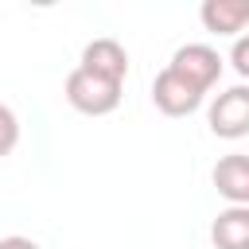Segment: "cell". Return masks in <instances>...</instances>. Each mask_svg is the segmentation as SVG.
<instances>
[{
	"mask_svg": "<svg viewBox=\"0 0 249 249\" xmlns=\"http://www.w3.org/2000/svg\"><path fill=\"white\" fill-rule=\"evenodd\" d=\"M206 31L214 35H237L249 23V0H206L198 8Z\"/></svg>",
	"mask_w": 249,
	"mask_h": 249,
	"instance_id": "cell-7",
	"label": "cell"
},
{
	"mask_svg": "<svg viewBox=\"0 0 249 249\" xmlns=\"http://www.w3.org/2000/svg\"><path fill=\"white\" fill-rule=\"evenodd\" d=\"M82 70L97 74V78H109V82H124L128 74V54L117 39H93L86 43L82 51Z\"/></svg>",
	"mask_w": 249,
	"mask_h": 249,
	"instance_id": "cell-5",
	"label": "cell"
},
{
	"mask_svg": "<svg viewBox=\"0 0 249 249\" xmlns=\"http://www.w3.org/2000/svg\"><path fill=\"white\" fill-rule=\"evenodd\" d=\"M16 144H19V121H16V113L0 101V156H8Z\"/></svg>",
	"mask_w": 249,
	"mask_h": 249,
	"instance_id": "cell-9",
	"label": "cell"
},
{
	"mask_svg": "<svg viewBox=\"0 0 249 249\" xmlns=\"http://www.w3.org/2000/svg\"><path fill=\"white\" fill-rule=\"evenodd\" d=\"M202 97H206V93H202L198 86H191L187 78H179L171 66L160 70L156 82H152V101H156V109L167 113V117H187V113H195V109L202 105Z\"/></svg>",
	"mask_w": 249,
	"mask_h": 249,
	"instance_id": "cell-2",
	"label": "cell"
},
{
	"mask_svg": "<svg viewBox=\"0 0 249 249\" xmlns=\"http://www.w3.org/2000/svg\"><path fill=\"white\" fill-rule=\"evenodd\" d=\"M210 132L237 140L249 132V86H230L226 93L214 97L210 105Z\"/></svg>",
	"mask_w": 249,
	"mask_h": 249,
	"instance_id": "cell-3",
	"label": "cell"
},
{
	"mask_svg": "<svg viewBox=\"0 0 249 249\" xmlns=\"http://www.w3.org/2000/svg\"><path fill=\"white\" fill-rule=\"evenodd\" d=\"M0 249H39L31 237H19V233H12V237H0Z\"/></svg>",
	"mask_w": 249,
	"mask_h": 249,
	"instance_id": "cell-11",
	"label": "cell"
},
{
	"mask_svg": "<svg viewBox=\"0 0 249 249\" xmlns=\"http://www.w3.org/2000/svg\"><path fill=\"white\" fill-rule=\"evenodd\" d=\"M214 249H249V206H230L210 226Z\"/></svg>",
	"mask_w": 249,
	"mask_h": 249,
	"instance_id": "cell-8",
	"label": "cell"
},
{
	"mask_svg": "<svg viewBox=\"0 0 249 249\" xmlns=\"http://www.w3.org/2000/svg\"><path fill=\"white\" fill-rule=\"evenodd\" d=\"M167 66H171L179 78H187L191 86H198L202 93H206V89L218 82V74H222V58H218V51L206 47V43H187V47H179Z\"/></svg>",
	"mask_w": 249,
	"mask_h": 249,
	"instance_id": "cell-4",
	"label": "cell"
},
{
	"mask_svg": "<svg viewBox=\"0 0 249 249\" xmlns=\"http://www.w3.org/2000/svg\"><path fill=\"white\" fill-rule=\"evenodd\" d=\"M214 187L222 198H230L233 206H249V156L233 152V156H222L210 171Z\"/></svg>",
	"mask_w": 249,
	"mask_h": 249,
	"instance_id": "cell-6",
	"label": "cell"
},
{
	"mask_svg": "<svg viewBox=\"0 0 249 249\" xmlns=\"http://www.w3.org/2000/svg\"><path fill=\"white\" fill-rule=\"evenodd\" d=\"M66 101L78 109V113H89V117H105L121 105V82H109V78H97L89 70H70L66 78Z\"/></svg>",
	"mask_w": 249,
	"mask_h": 249,
	"instance_id": "cell-1",
	"label": "cell"
},
{
	"mask_svg": "<svg viewBox=\"0 0 249 249\" xmlns=\"http://www.w3.org/2000/svg\"><path fill=\"white\" fill-rule=\"evenodd\" d=\"M230 62L241 78H249V35H237L233 39V51H230Z\"/></svg>",
	"mask_w": 249,
	"mask_h": 249,
	"instance_id": "cell-10",
	"label": "cell"
}]
</instances>
